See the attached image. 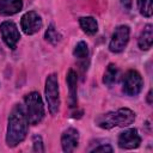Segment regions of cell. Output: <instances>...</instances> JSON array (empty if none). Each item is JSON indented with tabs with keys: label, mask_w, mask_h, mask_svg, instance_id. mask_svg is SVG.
I'll use <instances>...</instances> for the list:
<instances>
[{
	"label": "cell",
	"mask_w": 153,
	"mask_h": 153,
	"mask_svg": "<svg viewBox=\"0 0 153 153\" xmlns=\"http://www.w3.org/2000/svg\"><path fill=\"white\" fill-rule=\"evenodd\" d=\"M27 117L22 105L17 104L8 117V127L6 134V142L10 147H14L20 143L27 134Z\"/></svg>",
	"instance_id": "cell-1"
},
{
	"label": "cell",
	"mask_w": 153,
	"mask_h": 153,
	"mask_svg": "<svg viewBox=\"0 0 153 153\" xmlns=\"http://www.w3.org/2000/svg\"><path fill=\"white\" fill-rule=\"evenodd\" d=\"M26 117L30 124H38L44 117V106L38 92H31L25 97Z\"/></svg>",
	"instance_id": "cell-2"
},
{
	"label": "cell",
	"mask_w": 153,
	"mask_h": 153,
	"mask_svg": "<svg viewBox=\"0 0 153 153\" xmlns=\"http://www.w3.org/2000/svg\"><path fill=\"white\" fill-rule=\"evenodd\" d=\"M45 99L51 115H56L60 109L59 81L56 74H50L45 80Z\"/></svg>",
	"instance_id": "cell-3"
},
{
	"label": "cell",
	"mask_w": 153,
	"mask_h": 153,
	"mask_svg": "<svg viewBox=\"0 0 153 153\" xmlns=\"http://www.w3.org/2000/svg\"><path fill=\"white\" fill-rule=\"evenodd\" d=\"M122 85H123L124 93H127L128 96H136L140 93L143 81H142V78L139 72L130 69L124 74Z\"/></svg>",
	"instance_id": "cell-4"
},
{
	"label": "cell",
	"mask_w": 153,
	"mask_h": 153,
	"mask_svg": "<svg viewBox=\"0 0 153 153\" xmlns=\"http://www.w3.org/2000/svg\"><path fill=\"white\" fill-rule=\"evenodd\" d=\"M129 33H130V30L127 25H120L115 29V32L112 35V38L110 41V44H109V49L112 51V53H121L128 41H129Z\"/></svg>",
	"instance_id": "cell-5"
},
{
	"label": "cell",
	"mask_w": 153,
	"mask_h": 153,
	"mask_svg": "<svg viewBox=\"0 0 153 153\" xmlns=\"http://www.w3.org/2000/svg\"><path fill=\"white\" fill-rule=\"evenodd\" d=\"M42 24L43 23H42L41 17L35 11L26 12L22 17V20H20V26L26 35H33L38 32L42 27Z\"/></svg>",
	"instance_id": "cell-6"
},
{
	"label": "cell",
	"mask_w": 153,
	"mask_h": 153,
	"mask_svg": "<svg viewBox=\"0 0 153 153\" xmlns=\"http://www.w3.org/2000/svg\"><path fill=\"white\" fill-rule=\"evenodd\" d=\"M0 31H1V36L6 45L10 47L11 49H14L20 38V33L16 24L12 22H4L0 25Z\"/></svg>",
	"instance_id": "cell-7"
},
{
	"label": "cell",
	"mask_w": 153,
	"mask_h": 153,
	"mask_svg": "<svg viewBox=\"0 0 153 153\" xmlns=\"http://www.w3.org/2000/svg\"><path fill=\"white\" fill-rule=\"evenodd\" d=\"M141 143V137L137 134L136 129H128L120 134L118 136V146L124 149H133L139 147Z\"/></svg>",
	"instance_id": "cell-8"
},
{
	"label": "cell",
	"mask_w": 153,
	"mask_h": 153,
	"mask_svg": "<svg viewBox=\"0 0 153 153\" xmlns=\"http://www.w3.org/2000/svg\"><path fill=\"white\" fill-rule=\"evenodd\" d=\"M78 141H79V133H78V130H75L74 128H69V129L65 130L62 136H61L62 149L65 152H67V153L73 152L75 149V147L78 146Z\"/></svg>",
	"instance_id": "cell-9"
},
{
	"label": "cell",
	"mask_w": 153,
	"mask_h": 153,
	"mask_svg": "<svg viewBox=\"0 0 153 153\" xmlns=\"http://www.w3.org/2000/svg\"><path fill=\"white\" fill-rule=\"evenodd\" d=\"M23 7L22 0H0V16H12Z\"/></svg>",
	"instance_id": "cell-10"
},
{
	"label": "cell",
	"mask_w": 153,
	"mask_h": 153,
	"mask_svg": "<svg viewBox=\"0 0 153 153\" xmlns=\"http://www.w3.org/2000/svg\"><path fill=\"white\" fill-rule=\"evenodd\" d=\"M67 85L69 90V106L75 108L78 103L76 98V73L73 69H69L67 74Z\"/></svg>",
	"instance_id": "cell-11"
},
{
	"label": "cell",
	"mask_w": 153,
	"mask_h": 153,
	"mask_svg": "<svg viewBox=\"0 0 153 153\" xmlns=\"http://www.w3.org/2000/svg\"><path fill=\"white\" fill-rule=\"evenodd\" d=\"M135 120V114L127 108H121L116 111V121H117V126L120 127H127L129 124H131Z\"/></svg>",
	"instance_id": "cell-12"
},
{
	"label": "cell",
	"mask_w": 153,
	"mask_h": 153,
	"mask_svg": "<svg viewBox=\"0 0 153 153\" xmlns=\"http://www.w3.org/2000/svg\"><path fill=\"white\" fill-rule=\"evenodd\" d=\"M152 43H153V29L152 25L148 24L145 26V29L139 36V47L142 50H148L152 47Z\"/></svg>",
	"instance_id": "cell-13"
},
{
	"label": "cell",
	"mask_w": 153,
	"mask_h": 153,
	"mask_svg": "<svg viewBox=\"0 0 153 153\" xmlns=\"http://www.w3.org/2000/svg\"><path fill=\"white\" fill-rule=\"evenodd\" d=\"M97 124L103 129H111L117 126L116 121V112H106L103 115H99L96 120Z\"/></svg>",
	"instance_id": "cell-14"
},
{
	"label": "cell",
	"mask_w": 153,
	"mask_h": 153,
	"mask_svg": "<svg viewBox=\"0 0 153 153\" xmlns=\"http://www.w3.org/2000/svg\"><path fill=\"white\" fill-rule=\"evenodd\" d=\"M79 24L82 31L87 35H94L98 31V24L93 17H81L79 19Z\"/></svg>",
	"instance_id": "cell-15"
},
{
	"label": "cell",
	"mask_w": 153,
	"mask_h": 153,
	"mask_svg": "<svg viewBox=\"0 0 153 153\" xmlns=\"http://www.w3.org/2000/svg\"><path fill=\"white\" fill-rule=\"evenodd\" d=\"M117 80V68L114 63H110L104 73V78H103V81L105 85L108 86H112Z\"/></svg>",
	"instance_id": "cell-16"
},
{
	"label": "cell",
	"mask_w": 153,
	"mask_h": 153,
	"mask_svg": "<svg viewBox=\"0 0 153 153\" xmlns=\"http://www.w3.org/2000/svg\"><path fill=\"white\" fill-rule=\"evenodd\" d=\"M152 2H153V0H137V7L142 16H145V17L152 16V12H153Z\"/></svg>",
	"instance_id": "cell-17"
},
{
	"label": "cell",
	"mask_w": 153,
	"mask_h": 153,
	"mask_svg": "<svg viewBox=\"0 0 153 153\" xmlns=\"http://www.w3.org/2000/svg\"><path fill=\"white\" fill-rule=\"evenodd\" d=\"M45 39L48 42H50L51 44H57L61 39V35L57 32V30L55 29V26L53 24L49 25L48 30L45 31Z\"/></svg>",
	"instance_id": "cell-18"
},
{
	"label": "cell",
	"mask_w": 153,
	"mask_h": 153,
	"mask_svg": "<svg viewBox=\"0 0 153 153\" xmlns=\"http://www.w3.org/2000/svg\"><path fill=\"white\" fill-rule=\"evenodd\" d=\"M73 54H74L75 57H78V59H80V60L87 59V56H88V48H87V44H86L85 42H82V41L79 42V43L75 45Z\"/></svg>",
	"instance_id": "cell-19"
},
{
	"label": "cell",
	"mask_w": 153,
	"mask_h": 153,
	"mask_svg": "<svg viewBox=\"0 0 153 153\" xmlns=\"http://www.w3.org/2000/svg\"><path fill=\"white\" fill-rule=\"evenodd\" d=\"M33 151L35 152H44V147L42 143V137L38 135L33 136Z\"/></svg>",
	"instance_id": "cell-20"
},
{
	"label": "cell",
	"mask_w": 153,
	"mask_h": 153,
	"mask_svg": "<svg viewBox=\"0 0 153 153\" xmlns=\"http://www.w3.org/2000/svg\"><path fill=\"white\" fill-rule=\"evenodd\" d=\"M93 151L94 152H112V147L109 146V145H103V146L96 147Z\"/></svg>",
	"instance_id": "cell-21"
},
{
	"label": "cell",
	"mask_w": 153,
	"mask_h": 153,
	"mask_svg": "<svg viewBox=\"0 0 153 153\" xmlns=\"http://www.w3.org/2000/svg\"><path fill=\"white\" fill-rule=\"evenodd\" d=\"M130 4H131V0H122V5L128 10L130 8Z\"/></svg>",
	"instance_id": "cell-22"
}]
</instances>
